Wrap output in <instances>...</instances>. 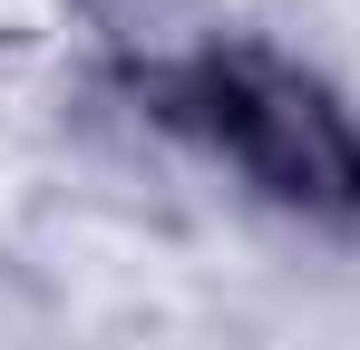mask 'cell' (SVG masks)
I'll list each match as a JSON object with an SVG mask.
<instances>
[{"label": "cell", "mask_w": 360, "mask_h": 350, "mask_svg": "<svg viewBox=\"0 0 360 350\" xmlns=\"http://www.w3.org/2000/svg\"><path fill=\"white\" fill-rule=\"evenodd\" d=\"M176 98L263 195H283L302 214H351L360 205V136L302 68L253 58V49H214L176 78Z\"/></svg>", "instance_id": "1"}]
</instances>
